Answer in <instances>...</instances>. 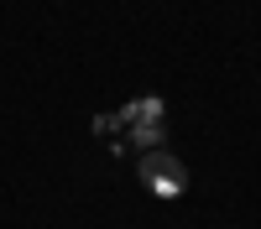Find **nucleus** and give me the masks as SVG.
<instances>
[{
    "mask_svg": "<svg viewBox=\"0 0 261 229\" xmlns=\"http://www.w3.org/2000/svg\"><path fill=\"white\" fill-rule=\"evenodd\" d=\"M136 177H141L157 198H183V193H188V167L172 156V151H146V156L136 161Z\"/></svg>",
    "mask_w": 261,
    "mask_h": 229,
    "instance_id": "nucleus-1",
    "label": "nucleus"
},
{
    "mask_svg": "<svg viewBox=\"0 0 261 229\" xmlns=\"http://www.w3.org/2000/svg\"><path fill=\"white\" fill-rule=\"evenodd\" d=\"M162 136H167L162 120H146V125H130L125 130V141L136 146V151H162Z\"/></svg>",
    "mask_w": 261,
    "mask_h": 229,
    "instance_id": "nucleus-2",
    "label": "nucleus"
},
{
    "mask_svg": "<svg viewBox=\"0 0 261 229\" xmlns=\"http://www.w3.org/2000/svg\"><path fill=\"white\" fill-rule=\"evenodd\" d=\"M115 130H120L115 115H94V136H115Z\"/></svg>",
    "mask_w": 261,
    "mask_h": 229,
    "instance_id": "nucleus-3",
    "label": "nucleus"
}]
</instances>
